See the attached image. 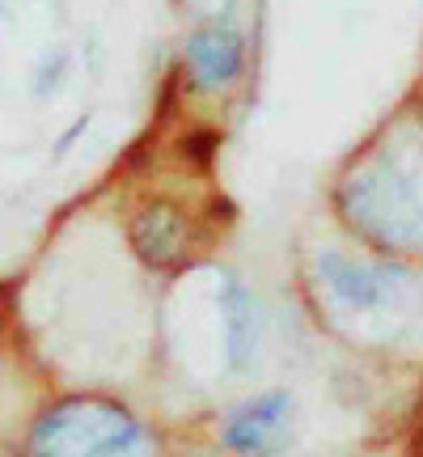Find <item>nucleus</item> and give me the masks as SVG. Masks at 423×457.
<instances>
[{"label":"nucleus","mask_w":423,"mask_h":457,"mask_svg":"<svg viewBox=\"0 0 423 457\" xmlns=\"http://www.w3.org/2000/svg\"><path fill=\"white\" fill-rule=\"evenodd\" d=\"M339 212L369 242L386 250H419L423 245V195L394 162H373L356 170L339 187Z\"/></svg>","instance_id":"1"},{"label":"nucleus","mask_w":423,"mask_h":457,"mask_svg":"<svg viewBox=\"0 0 423 457\" xmlns=\"http://www.w3.org/2000/svg\"><path fill=\"white\" fill-rule=\"evenodd\" d=\"M131 420L102 398H68L51 407L30 432V457H102Z\"/></svg>","instance_id":"2"},{"label":"nucleus","mask_w":423,"mask_h":457,"mask_svg":"<svg viewBox=\"0 0 423 457\" xmlns=\"http://www.w3.org/2000/svg\"><path fill=\"white\" fill-rule=\"evenodd\" d=\"M326 288L352 310H390L394 301L411 296V276L390 262H352L339 254L322 259Z\"/></svg>","instance_id":"3"},{"label":"nucleus","mask_w":423,"mask_h":457,"mask_svg":"<svg viewBox=\"0 0 423 457\" xmlns=\"http://www.w3.org/2000/svg\"><path fill=\"white\" fill-rule=\"evenodd\" d=\"M288 424H293V403L288 394H267L259 403L242 407L225 428V441L237 449V453L250 457H267L279 453L288 445Z\"/></svg>","instance_id":"4"},{"label":"nucleus","mask_w":423,"mask_h":457,"mask_svg":"<svg viewBox=\"0 0 423 457\" xmlns=\"http://www.w3.org/2000/svg\"><path fill=\"white\" fill-rule=\"evenodd\" d=\"M191 242V225L174 204H148L131 220V245L148 267H174L187 254Z\"/></svg>","instance_id":"5"},{"label":"nucleus","mask_w":423,"mask_h":457,"mask_svg":"<svg viewBox=\"0 0 423 457\" xmlns=\"http://www.w3.org/2000/svg\"><path fill=\"white\" fill-rule=\"evenodd\" d=\"M242 38L233 26H203L191 34L187 43V68H191V81L203 89L228 85L242 72Z\"/></svg>","instance_id":"6"},{"label":"nucleus","mask_w":423,"mask_h":457,"mask_svg":"<svg viewBox=\"0 0 423 457\" xmlns=\"http://www.w3.org/2000/svg\"><path fill=\"white\" fill-rule=\"evenodd\" d=\"M220 318H225V352H228V364L245 373L254 364V352H259V305L254 296L245 293L237 279H220Z\"/></svg>","instance_id":"7"},{"label":"nucleus","mask_w":423,"mask_h":457,"mask_svg":"<svg viewBox=\"0 0 423 457\" xmlns=\"http://www.w3.org/2000/svg\"><path fill=\"white\" fill-rule=\"evenodd\" d=\"M102 457H153V445H148V436L140 432V428L131 424L128 432H123V436H119V441H114Z\"/></svg>","instance_id":"8"},{"label":"nucleus","mask_w":423,"mask_h":457,"mask_svg":"<svg viewBox=\"0 0 423 457\" xmlns=\"http://www.w3.org/2000/svg\"><path fill=\"white\" fill-rule=\"evenodd\" d=\"M182 4H187L195 17H216L228 9V0H182Z\"/></svg>","instance_id":"9"},{"label":"nucleus","mask_w":423,"mask_h":457,"mask_svg":"<svg viewBox=\"0 0 423 457\" xmlns=\"http://www.w3.org/2000/svg\"><path fill=\"white\" fill-rule=\"evenodd\" d=\"M411 457H423V428H419V436H415V445H411Z\"/></svg>","instance_id":"10"}]
</instances>
